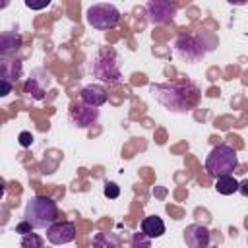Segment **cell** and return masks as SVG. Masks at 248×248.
I'll return each mask as SVG.
<instances>
[{
	"mask_svg": "<svg viewBox=\"0 0 248 248\" xmlns=\"http://www.w3.org/2000/svg\"><path fill=\"white\" fill-rule=\"evenodd\" d=\"M141 232H143L145 236H149V238H159V236H163V234H165V223H163V219L157 217V215L145 217V219L141 221Z\"/></svg>",
	"mask_w": 248,
	"mask_h": 248,
	"instance_id": "cell-15",
	"label": "cell"
},
{
	"mask_svg": "<svg viewBox=\"0 0 248 248\" xmlns=\"http://www.w3.org/2000/svg\"><path fill=\"white\" fill-rule=\"evenodd\" d=\"M19 246H21V248H43L45 242H43V238H41L37 232H29V234H23V236H21Z\"/></svg>",
	"mask_w": 248,
	"mask_h": 248,
	"instance_id": "cell-18",
	"label": "cell"
},
{
	"mask_svg": "<svg viewBox=\"0 0 248 248\" xmlns=\"http://www.w3.org/2000/svg\"><path fill=\"white\" fill-rule=\"evenodd\" d=\"M107 89L99 83H91V85H85L81 91H79V101L87 107H93V108H99L107 103Z\"/></svg>",
	"mask_w": 248,
	"mask_h": 248,
	"instance_id": "cell-12",
	"label": "cell"
},
{
	"mask_svg": "<svg viewBox=\"0 0 248 248\" xmlns=\"http://www.w3.org/2000/svg\"><path fill=\"white\" fill-rule=\"evenodd\" d=\"M132 248H151V238L143 232H136L132 236Z\"/></svg>",
	"mask_w": 248,
	"mask_h": 248,
	"instance_id": "cell-19",
	"label": "cell"
},
{
	"mask_svg": "<svg viewBox=\"0 0 248 248\" xmlns=\"http://www.w3.org/2000/svg\"><path fill=\"white\" fill-rule=\"evenodd\" d=\"M76 234H78V229L72 221H56L46 229V240L54 246L72 242L76 238Z\"/></svg>",
	"mask_w": 248,
	"mask_h": 248,
	"instance_id": "cell-9",
	"label": "cell"
},
{
	"mask_svg": "<svg viewBox=\"0 0 248 248\" xmlns=\"http://www.w3.org/2000/svg\"><path fill=\"white\" fill-rule=\"evenodd\" d=\"M12 89H14V85H12V83H8V81L0 79V99H2V97H8V95L12 93Z\"/></svg>",
	"mask_w": 248,
	"mask_h": 248,
	"instance_id": "cell-23",
	"label": "cell"
},
{
	"mask_svg": "<svg viewBox=\"0 0 248 248\" xmlns=\"http://www.w3.org/2000/svg\"><path fill=\"white\" fill-rule=\"evenodd\" d=\"M93 248H118V242L107 232H97L93 236Z\"/></svg>",
	"mask_w": 248,
	"mask_h": 248,
	"instance_id": "cell-17",
	"label": "cell"
},
{
	"mask_svg": "<svg viewBox=\"0 0 248 248\" xmlns=\"http://www.w3.org/2000/svg\"><path fill=\"white\" fill-rule=\"evenodd\" d=\"M8 4H10V2H8V0H4V2H0V10H2V8H6V6H8Z\"/></svg>",
	"mask_w": 248,
	"mask_h": 248,
	"instance_id": "cell-27",
	"label": "cell"
},
{
	"mask_svg": "<svg viewBox=\"0 0 248 248\" xmlns=\"http://www.w3.org/2000/svg\"><path fill=\"white\" fill-rule=\"evenodd\" d=\"M103 194L108 198V200H116L120 196V188L116 182H105V188H103Z\"/></svg>",
	"mask_w": 248,
	"mask_h": 248,
	"instance_id": "cell-20",
	"label": "cell"
},
{
	"mask_svg": "<svg viewBox=\"0 0 248 248\" xmlns=\"http://www.w3.org/2000/svg\"><path fill=\"white\" fill-rule=\"evenodd\" d=\"M145 10H147V19L155 25L170 23L176 16V6L167 0H151V2H147Z\"/></svg>",
	"mask_w": 248,
	"mask_h": 248,
	"instance_id": "cell-7",
	"label": "cell"
},
{
	"mask_svg": "<svg viewBox=\"0 0 248 248\" xmlns=\"http://www.w3.org/2000/svg\"><path fill=\"white\" fill-rule=\"evenodd\" d=\"M209 238H211V232L205 225L192 223L184 229V242L188 248H205L209 246Z\"/></svg>",
	"mask_w": 248,
	"mask_h": 248,
	"instance_id": "cell-11",
	"label": "cell"
},
{
	"mask_svg": "<svg viewBox=\"0 0 248 248\" xmlns=\"http://www.w3.org/2000/svg\"><path fill=\"white\" fill-rule=\"evenodd\" d=\"M236 167H238V155H236V151H234L231 145H227V143L215 145V147L209 151L207 159H205V170H207V174L213 176V178L229 176V174H232V172L236 170Z\"/></svg>",
	"mask_w": 248,
	"mask_h": 248,
	"instance_id": "cell-3",
	"label": "cell"
},
{
	"mask_svg": "<svg viewBox=\"0 0 248 248\" xmlns=\"http://www.w3.org/2000/svg\"><path fill=\"white\" fill-rule=\"evenodd\" d=\"M25 6H27V8H31V10H41V8H46V6H48V0H46V2H43V4H33L31 0H27V2H25Z\"/></svg>",
	"mask_w": 248,
	"mask_h": 248,
	"instance_id": "cell-24",
	"label": "cell"
},
{
	"mask_svg": "<svg viewBox=\"0 0 248 248\" xmlns=\"http://www.w3.org/2000/svg\"><path fill=\"white\" fill-rule=\"evenodd\" d=\"M99 118V108H93V107H87L83 105L81 101L76 103L72 108H70V122L78 128H89L91 124H95Z\"/></svg>",
	"mask_w": 248,
	"mask_h": 248,
	"instance_id": "cell-10",
	"label": "cell"
},
{
	"mask_svg": "<svg viewBox=\"0 0 248 248\" xmlns=\"http://www.w3.org/2000/svg\"><path fill=\"white\" fill-rule=\"evenodd\" d=\"M48 87H50V74L43 68H37V70H33L31 78H27V81L23 85V91L29 97H33L35 101H41Z\"/></svg>",
	"mask_w": 248,
	"mask_h": 248,
	"instance_id": "cell-8",
	"label": "cell"
},
{
	"mask_svg": "<svg viewBox=\"0 0 248 248\" xmlns=\"http://www.w3.org/2000/svg\"><path fill=\"white\" fill-rule=\"evenodd\" d=\"M205 248H217V246H205Z\"/></svg>",
	"mask_w": 248,
	"mask_h": 248,
	"instance_id": "cell-28",
	"label": "cell"
},
{
	"mask_svg": "<svg viewBox=\"0 0 248 248\" xmlns=\"http://www.w3.org/2000/svg\"><path fill=\"white\" fill-rule=\"evenodd\" d=\"M17 140H19V145H21V147H29V145L33 143V134L27 132V130H23V132L17 136Z\"/></svg>",
	"mask_w": 248,
	"mask_h": 248,
	"instance_id": "cell-21",
	"label": "cell"
},
{
	"mask_svg": "<svg viewBox=\"0 0 248 248\" xmlns=\"http://www.w3.org/2000/svg\"><path fill=\"white\" fill-rule=\"evenodd\" d=\"M153 97L172 112H188L200 103V89L190 81H163L151 87Z\"/></svg>",
	"mask_w": 248,
	"mask_h": 248,
	"instance_id": "cell-1",
	"label": "cell"
},
{
	"mask_svg": "<svg viewBox=\"0 0 248 248\" xmlns=\"http://www.w3.org/2000/svg\"><path fill=\"white\" fill-rule=\"evenodd\" d=\"M21 72H23V64L19 58H0V79L16 85L17 79L21 78Z\"/></svg>",
	"mask_w": 248,
	"mask_h": 248,
	"instance_id": "cell-14",
	"label": "cell"
},
{
	"mask_svg": "<svg viewBox=\"0 0 248 248\" xmlns=\"http://www.w3.org/2000/svg\"><path fill=\"white\" fill-rule=\"evenodd\" d=\"M31 231H33V229H31V225H29L27 221H21V223L16 225V232H19L21 236H23V234H29Z\"/></svg>",
	"mask_w": 248,
	"mask_h": 248,
	"instance_id": "cell-22",
	"label": "cell"
},
{
	"mask_svg": "<svg viewBox=\"0 0 248 248\" xmlns=\"http://www.w3.org/2000/svg\"><path fill=\"white\" fill-rule=\"evenodd\" d=\"M23 39L17 31L10 29V31H2L0 33V58H12L17 54V50L21 48Z\"/></svg>",
	"mask_w": 248,
	"mask_h": 248,
	"instance_id": "cell-13",
	"label": "cell"
},
{
	"mask_svg": "<svg viewBox=\"0 0 248 248\" xmlns=\"http://www.w3.org/2000/svg\"><path fill=\"white\" fill-rule=\"evenodd\" d=\"M120 21V12L112 4H93L87 10V23L93 29L99 31H108L116 27Z\"/></svg>",
	"mask_w": 248,
	"mask_h": 248,
	"instance_id": "cell-5",
	"label": "cell"
},
{
	"mask_svg": "<svg viewBox=\"0 0 248 248\" xmlns=\"http://www.w3.org/2000/svg\"><path fill=\"white\" fill-rule=\"evenodd\" d=\"M246 186H248V182H246V180H242V182H238V190H240V192H242L244 196L248 194V192H246Z\"/></svg>",
	"mask_w": 248,
	"mask_h": 248,
	"instance_id": "cell-25",
	"label": "cell"
},
{
	"mask_svg": "<svg viewBox=\"0 0 248 248\" xmlns=\"http://www.w3.org/2000/svg\"><path fill=\"white\" fill-rule=\"evenodd\" d=\"M4 192H6V182L0 178V200H2V196H4Z\"/></svg>",
	"mask_w": 248,
	"mask_h": 248,
	"instance_id": "cell-26",
	"label": "cell"
},
{
	"mask_svg": "<svg viewBox=\"0 0 248 248\" xmlns=\"http://www.w3.org/2000/svg\"><path fill=\"white\" fill-rule=\"evenodd\" d=\"M91 72L97 79H101L105 83H118L122 74H120V58H118L116 50L110 46L101 48L93 58Z\"/></svg>",
	"mask_w": 248,
	"mask_h": 248,
	"instance_id": "cell-4",
	"label": "cell"
},
{
	"mask_svg": "<svg viewBox=\"0 0 248 248\" xmlns=\"http://www.w3.org/2000/svg\"><path fill=\"white\" fill-rule=\"evenodd\" d=\"M23 221L31 225V229H48L58 221V205L48 196H33L23 213Z\"/></svg>",
	"mask_w": 248,
	"mask_h": 248,
	"instance_id": "cell-2",
	"label": "cell"
},
{
	"mask_svg": "<svg viewBox=\"0 0 248 248\" xmlns=\"http://www.w3.org/2000/svg\"><path fill=\"white\" fill-rule=\"evenodd\" d=\"M217 182H215V190L219 192V194H223V196H231V194H234V192H238V182L232 178V174H229V176H221V178H215Z\"/></svg>",
	"mask_w": 248,
	"mask_h": 248,
	"instance_id": "cell-16",
	"label": "cell"
},
{
	"mask_svg": "<svg viewBox=\"0 0 248 248\" xmlns=\"http://www.w3.org/2000/svg\"><path fill=\"white\" fill-rule=\"evenodd\" d=\"M174 52H176V56H180L186 62H198L200 58H203L205 48H203V43L200 41V37L190 35V37H180L174 43Z\"/></svg>",
	"mask_w": 248,
	"mask_h": 248,
	"instance_id": "cell-6",
	"label": "cell"
}]
</instances>
